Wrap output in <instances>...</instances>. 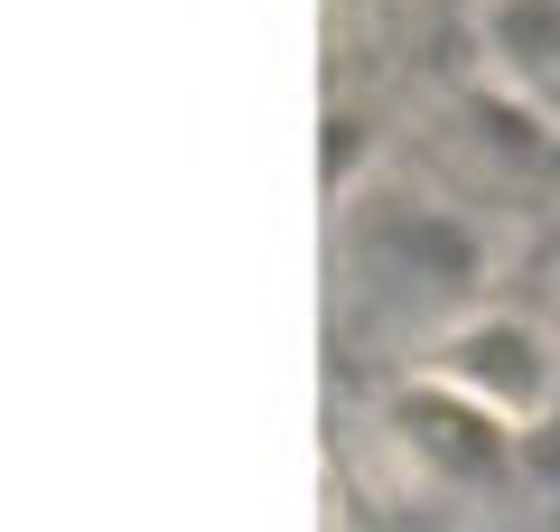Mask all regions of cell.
<instances>
[{"label": "cell", "mask_w": 560, "mask_h": 532, "mask_svg": "<svg viewBox=\"0 0 560 532\" xmlns=\"http://www.w3.org/2000/svg\"><path fill=\"white\" fill-rule=\"evenodd\" d=\"M420 374L486 402L495 420H533L560 402V336L533 309H458L448 327H430Z\"/></svg>", "instance_id": "obj_1"}, {"label": "cell", "mask_w": 560, "mask_h": 532, "mask_svg": "<svg viewBox=\"0 0 560 532\" xmlns=\"http://www.w3.org/2000/svg\"><path fill=\"white\" fill-rule=\"evenodd\" d=\"M364 262H374V299H411L430 327H448V317L486 290V234L458 216V206L411 197V187H393V197L374 206Z\"/></svg>", "instance_id": "obj_2"}, {"label": "cell", "mask_w": 560, "mask_h": 532, "mask_svg": "<svg viewBox=\"0 0 560 532\" xmlns=\"http://www.w3.org/2000/svg\"><path fill=\"white\" fill-rule=\"evenodd\" d=\"M393 430L430 476H514V420H495L486 402L448 393V383H430V374L393 402Z\"/></svg>", "instance_id": "obj_3"}, {"label": "cell", "mask_w": 560, "mask_h": 532, "mask_svg": "<svg viewBox=\"0 0 560 532\" xmlns=\"http://www.w3.org/2000/svg\"><path fill=\"white\" fill-rule=\"evenodd\" d=\"M477 57L495 66L504 94L551 103L560 94V0H477Z\"/></svg>", "instance_id": "obj_4"}, {"label": "cell", "mask_w": 560, "mask_h": 532, "mask_svg": "<svg viewBox=\"0 0 560 532\" xmlns=\"http://www.w3.org/2000/svg\"><path fill=\"white\" fill-rule=\"evenodd\" d=\"M514 486L533 505H560V402L533 420H514Z\"/></svg>", "instance_id": "obj_5"}, {"label": "cell", "mask_w": 560, "mask_h": 532, "mask_svg": "<svg viewBox=\"0 0 560 532\" xmlns=\"http://www.w3.org/2000/svg\"><path fill=\"white\" fill-rule=\"evenodd\" d=\"M420 10H458V20H477V0H420Z\"/></svg>", "instance_id": "obj_6"}, {"label": "cell", "mask_w": 560, "mask_h": 532, "mask_svg": "<svg viewBox=\"0 0 560 532\" xmlns=\"http://www.w3.org/2000/svg\"><path fill=\"white\" fill-rule=\"evenodd\" d=\"M541 532H560V505H541Z\"/></svg>", "instance_id": "obj_7"}, {"label": "cell", "mask_w": 560, "mask_h": 532, "mask_svg": "<svg viewBox=\"0 0 560 532\" xmlns=\"http://www.w3.org/2000/svg\"><path fill=\"white\" fill-rule=\"evenodd\" d=\"M541 113H551V122H560V94H551V103H541Z\"/></svg>", "instance_id": "obj_8"}, {"label": "cell", "mask_w": 560, "mask_h": 532, "mask_svg": "<svg viewBox=\"0 0 560 532\" xmlns=\"http://www.w3.org/2000/svg\"><path fill=\"white\" fill-rule=\"evenodd\" d=\"M551 336H560V317H551Z\"/></svg>", "instance_id": "obj_9"}]
</instances>
